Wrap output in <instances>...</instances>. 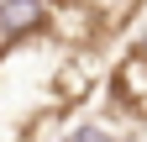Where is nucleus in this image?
<instances>
[{
    "instance_id": "obj_2",
    "label": "nucleus",
    "mask_w": 147,
    "mask_h": 142,
    "mask_svg": "<svg viewBox=\"0 0 147 142\" xmlns=\"http://www.w3.org/2000/svg\"><path fill=\"white\" fill-rule=\"evenodd\" d=\"M110 111L126 121H147V42L126 47V58L110 68Z\"/></svg>"
},
{
    "instance_id": "obj_1",
    "label": "nucleus",
    "mask_w": 147,
    "mask_h": 142,
    "mask_svg": "<svg viewBox=\"0 0 147 142\" xmlns=\"http://www.w3.org/2000/svg\"><path fill=\"white\" fill-rule=\"evenodd\" d=\"M105 26L110 21L89 5V0H53V11H47V37H58L74 53H95L105 42Z\"/></svg>"
},
{
    "instance_id": "obj_3",
    "label": "nucleus",
    "mask_w": 147,
    "mask_h": 142,
    "mask_svg": "<svg viewBox=\"0 0 147 142\" xmlns=\"http://www.w3.org/2000/svg\"><path fill=\"white\" fill-rule=\"evenodd\" d=\"M89 90H95V58H89V53H68L58 63V74L47 79V100L58 105V111H79L89 100Z\"/></svg>"
},
{
    "instance_id": "obj_5",
    "label": "nucleus",
    "mask_w": 147,
    "mask_h": 142,
    "mask_svg": "<svg viewBox=\"0 0 147 142\" xmlns=\"http://www.w3.org/2000/svg\"><path fill=\"white\" fill-rule=\"evenodd\" d=\"M68 142H105V132H95V126H84V132H74Z\"/></svg>"
},
{
    "instance_id": "obj_4",
    "label": "nucleus",
    "mask_w": 147,
    "mask_h": 142,
    "mask_svg": "<svg viewBox=\"0 0 147 142\" xmlns=\"http://www.w3.org/2000/svg\"><path fill=\"white\" fill-rule=\"evenodd\" d=\"M47 11L53 0H0V42H21L32 32H47Z\"/></svg>"
},
{
    "instance_id": "obj_6",
    "label": "nucleus",
    "mask_w": 147,
    "mask_h": 142,
    "mask_svg": "<svg viewBox=\"0 0 147 142\" xmlns=\"http://www.w3.org/2000/svg\"><path fill=\"white\" fill-rule=\"evenodd\" d=\"M5 53H11V42H0V58H5Z\"/></svg>"
}]
</instances>
